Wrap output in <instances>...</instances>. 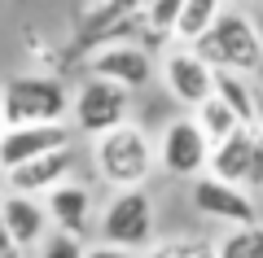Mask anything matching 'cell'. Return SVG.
I'll list each match as a JSON object with an SVG mask.
<instances>
[{
  "label": "cell",
  "mask_w": 263,
  "mask_h": 258,
  "mask_svg": "<svg viewBox=\"0 0 263 258\" xmlns=\"http://www.w3.org/2000/svg\"><path fill=\"white\" fill-rule=\"evenodd\" d=\"M92 166H97V175H101L110 188L145 184V180L158 171L149 131L136 127L132 118H123V123H114V127L97 131V136H92Z\"/></svg>",
  "instance_id": "cell-1"
},
{
  "label": "cell",
  "mask_w": 263,
  "mask_h": 258,
  "mask_svg": "<svg viewBox=\"0 0 263 258\" xmlns=\"http://www.w3.org/2000/svg\"><path fill=\"white\" fill-rule=\"evenodd\" d=\"M193 48L211 62V70H241V74L263 70V31L241 9H219L215 22L206 27V35Z\"/></svg>",
  "instance_id": "cell-2"
},
{
  "label": "cell",
  "mask_w": 263,
  "mask_h": 258,
  "mask_svg": "<svg viewBox=\"0 0 263 258\" xmlns=\"http://www.w3.org/2000/svg\"><path fill=\"white\" fill-rule=\"evenodd\" d=\"M0 110L5 123H66L70 92L53 74H13L0 83Z\"/></svg>",
  "instance_id": "cell-3"
},
{
  "label": "cell",
  "mask_w": 263,
  "mask_h": 258,
  "mask_svg": "<svg viewBox=\"0 0 263 258\" xmlns=\"http://www.w3.org/2000/svg\"><path fill=\"white\" fill-rule=\"evenodd\" d=\"M154 197L145 184H132V188H114V197L105 202L101 219H97V228H101V241H110V245H123V249H149L154 245Z\"/></svg>",
  "instance_id": "cell-4"
},
{
  "label": "cell",
  "mask_w": 263,
  "mask_h": 258,
  "mask_svg": "<svg viewBox=\"0 0 263 258\" xmlns=\"http://www.w3.org/2000/svg\"><path fill=\"white\" fill-rule=\"evenodd\" d=\"M211 175L241 184L250 193H263V127L259 123H237L224 140L211 145Z\"/></svg>",
  "instance_id": "cell-5"
},
{
  "label": "cell",
  "mask_w": 263,
  "mask_h": 258,
  "mask_svg": "<svg viewBox=\"0 0 263 258\" xmlns=\"http://www.w3.org/2000/svg\"><path fill=\"white\" fill-rule=\"evenodd\" d=\"M154 157H158V171H167V175H176V180H193V175H202L206 162H211V140H206V131L193 123V114H184V118H171L167 127L158 131Z\"/></svg>",
  "instance_id": "cell-6"
},
{
  "label": "cell",
  "mask_w": 263,
  "mask_h": 258,
  "mask_svg": "<svg viewBox=\"0 0 263 258\" xmlns=\"http://www.w3.org/2000/svg\"><path fill=\"white\" fill-rule=\"evenodd\" d=\"M70 114H75V127L84 136H97V131L114 127V123H123L132 114V96L119 83L101 79V74H88L79 83V92L70 96Z\"/></svg>",
  "instance_id": "cell-7"
},
{
  "label": "cell",
  "mask_w": 263,
  "mask_h": 258,
  "mask_svg": "<svg viewBox=\"0 0 263 258\" xmlns=\"http://www.w3.org/2000/svg\"><path fill=\"white\" fill-rule=\"evenodd\" d=\"M189 197H193V210L197 214H206V219H215V223H228V228L259 219V202H254L250 188L228 184V180L211 175V171L193 175V193H189Z\"/></svg>",
  "instance_id": "cell-8"
},
{
  "label": "cell",
  "mask_w": 263,
  "mask_h": 258,
  "mask_svg": "<svg viewBox=\"0 0 263 258\" xmlns=\"http://www.w3.org/2000/svg\"><path fill=\"white\" fill-rule=\"evenodd\" d=\"M162 83H167V92L176 105L193 110L197 101H206L211 96V83H215V70L193 44H171L162 53Z\"/></svg>",
  "instance_id": "cell-9"
},
{
  "label": "cell",
  "mask_w": 263,
  "mask_h": 258,
  "mask_svg": "<svg viewBox=\"0 0 263 258\" xmlns=\"http://www.w3.org/2000/svg\"><path fill=\"white\" fill-rule=\"evenodd\" d=\"M70 136L75 131L66 123H5V131H0V171H9V166L27 162L35 153L70 145Z\"/></svg>",
  "instance_id": "cell-10"
},
{
  "label": "cell",
  "mask_w": 263,
  "mask_h": 258,
  "mask_svg": "<svg viewBox=\"0 0 263 258\" xmlns=\"http://www.w3.org/2000/svg\"><path fill=\"white\" fill-rule=\"evenodd\" d=\"M88 74H101V79L136 92V88H145V83L154 79V57H149V48H141V44H105V48L92 53Z\"/></svg>",
  "instance_id": "cell-11"
},
{
  "label": "cell",
  "mask_w": 263,
  "mask_h": 258,
  "mask_svg": "<svg viewBox=\"0 0 263 258\" xmlns=\"http://www.w3.org/2000/svg\"><path fill=\"white\" fill-rule=\"evenodd\" d=\"M70 171H75V145H62V149H48V153H35V157H27V162L9 166L5 180H9L13 193L40 197V193H48L53 184H62Z\"/></svg>",
  "instance_id": "cell-12"
},
{
  "label": "cell",
  "mask_w": 263,
  "mask_h": 258,
  "mask_svg": "<svg viewBox=\"0 0 263 258\" xmlns=\"http://www.w3.org/2000/svg\"><path fill=\"white\" fill-rule=\"evenodd\" d=\"M40 202H44V214H48V228H62V232H75V236H84L88 223H92V188L79 184V180L66 175L62 184H53L48 193H40Z\"/></svg>",
  "instance_id": "cell-13"
},
{
  "label": "cell",
  "mask_w": 263,
  "mask_h": 258,
  "mask_svg": "<svg viewBox=\"0 0 263 258\" xmlns=\"http://www.w3.org/2000/svg\"><path fill=\"white\" fill-rule=\"evenodd\" d=\"M0 228L9 232L22 249H35L40 236L48 232V214H44V202L31 193H5L0 197Z\"/></svg>",
  "instance_id": "cell-14"
},
{
  "label": "cell",
  "mask_w": 263,
  "mask_h": 258,
  "mask_svg": "<svg viewBox=\"0 0 263 258\" xmlns=\"http://www.w3.org/2000/svg\"><path fill=\"white\" fill-rule=\"evenodd\" d=\"M211 92L224 96L228 110H233L241 123H254V101H259V92H254L250 74H241V70H215V83H211Z\"/></svg>",
  "instance_id": "cell-15"
},
{
  "label": "cell",
  "mask_w": 263,
  "mask_h": 258,
  "mask_svg": "<svg viewBox=\"0 0 263 258\" xmlns=\"http://www.w3.org/2000/svg\"><path fill=\"white\" fill-rule=\"evenodd\" d=\"M219 9H224V0H184L176 27H171V39L176 44H197V39L206 35V27L215 22Z\"/></svg>",
  "instance_id": "cell-16"
},
{
  "label": "cell",
  "mask_w": 263,
  "mask_h": 258,
  "mask_svg": "<svg viewBox=\"0 0 263 258\" xmlns=\"http://www.w3.org/2000/svg\"><path fill=\"white\" fill-rule=\"evenodd\" d=\"M215 258H263V223H237L215 241Z\"/></svg>",
  "instance_id": "cell-17"
},
{
  "label": "cell",
  "mask_w": 263,
  "mask_h": 258,
  "mask_svg": "<svg viewBox=\"0 0 263 258\" xmlns=\"http://www.w3.org/2000/svg\"><path fill=\"white\" fill-rule=\"evenodd\" d=\"M193 123H197L202 131H206V140L215 145V140H224V136H228V131H233L241 118H237V114L228 110V101H224V96H215V92H211L206 101H197V105H193Z\"/></svg>",
  "instance_id": "cell-18"
},
{
  "label": "cell",
  "mask_w": 263,
  "mask_h": 258,
  "mask_svg": "<svg viewBox=\"0 0 263 258\" xmlns=\"http://www.w3.org/2000/svg\"><path fill=\"white\" fill-rule=\"evenodd\" d=\"M149 258H215V241L176 236V241H162V245H149Z\"/></svg>",
  "instance_id": "cell-19"
},
{
  "label": "cell",
  "mask_w": 263,
  "mask_h": 258,
  "mask_svg": "<svg viewBox=\"0 0 263 258\" xmlns=\"http://www.w3.org/2000/svg\"><path fill=\"white\" fill-rule=\"evenodd\" d=\"M35 258H84V241L75 232H62V228H48L35 245Z\"/></svg>",
  "instance_id": "cell-20"
},
{
  "label": "cell",
  "mask_w": 263,
  "mask_h": 258,
  "mask_svg": "<svg viewBox=\"0 0 263 258\" xmlns=\"http://www.w3.org/2000/svg\"><path fill=\"white\" fill-rule=\"evenodd\" d=\"M180 5L184 0H149L145 5V27H149L154 39H171V27L180 18Z\"/></svg>",
  "instance_id": "cell-21"
},
{
  "label": "cell",
  "mask_w": 263,
  "mask_h": 258,
  "mask_svg": "<svg viewBox=\"0 0 263 258\" xmlns=\"http://www.w3.org/2000/svg\"><path fill=\"white\" fill-rule=\"evenodd\" d=\"M84 258H132V249H123V245H110V241H101V245L84 249Z\"/></svg>",
  "instance_id": "cell-22"
},
{
  "label": "cell",
  "mask_w": 263,
  "mask_h": 258,
  "mask_svg": "<svg viewBox=\"0 0 263 258\" xmlns=\"http://www.w3.org/2000/svg\"><path fill=\"white\" fill-rule=\"evenodd\" d=\"M22 254H27V249H22V245H18V241H13V236H9V232L0 228V258H22Z\"/></svg>",
  "instance_id": "cell-23"
},
{
  "label": "cell",
  "mask_w": 263,
  "mask_h": 258,
  "mask_svg": "<svg viewBox=\"0 0 263 258\" xmlns=\"http://www.w3.org/2000/svg\"><path fill=\"white\" fill-rule=\"evenodd\" d=\"M254 123L263 127V92H259V101H254Z\"/></svg>",
  "instance_id": "cell-24"
},
{
  "label": "cell",
  "mask_w": 263,
  "mask_h": 258,
  "mask_svg": "<svg viewBox=\"0 0 263 258\" xmlns=\"http://www.w3.org/2000/svg\"><path fill=\"white\" fill-rule=\"evenodd\" d=\"M0 131H5V110H0Z\"/></svg>",
  "instance_id": "cell-25"
}]
</instances>
